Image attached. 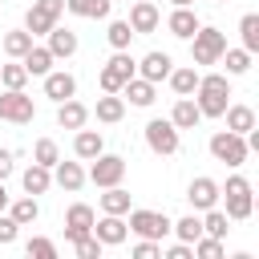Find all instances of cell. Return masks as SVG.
<instances>
[{
  "label": "cell",
  "mask_w": 259,
  "mask_h": 259,
  "mask_svg": "<svg viewBox=\"0 0 259 259\" xmlns=\"http://www.w3.org/2000/svg\"><path fill=\"white\" fill-rule=\"evenodd\" d=\"M170 231H174V235H178L182 243H194V239L202 235V219H198V214H186V219H178V223H174Z\"/></svg>",
  "instance_id": "obj_40"
},
{
  "label": "cell",
  "mask_w": 259,
  "mask_h": 259,
  "mask_svg": "<svg viewBox=\"0 0 259 259\" xmlns=\"http://www.w3.org/2000/svg\"><path fill=\"white\" fill-rule=\"evenodd\" d=\"M170 4H174V8H190L194 0H170Z\"/></svg>",
  "instance_id": "obj_48"
},
{
  "label": "cell",
  "mask_w": 259,
  "mask_h": 259,
  "mask_svg": "<svg viewBox=\"0 0 259 259\" xmlns=\"http://www.w3.org/2000/svg\"><path fill=\"white\" fill-rule=\"evenodd\" d=\"M162 255V247H158V239H142L138 247H134V259H158Z\"/></svg>",
  "instance_id": "obj_44"
},
{
  "label": "cell",
  "mask_w": 259,
  "mask_h": 259,
  "mask_svg": "<svg viewBox=\"0 0 259 259\" xmlns=\"http://www.w3.org/2000/svg\"><path fill=\"white\" fill-rule=\"evenodd\" d=\"M138 73V61L125 53V49H113V57L105 61L101 69V93H121V85Z\"/></svg>",
  "instance_id": "obj_5"
},
{
  "label": "cell",
  "mask_w": 259,
  "mask_h": 259,
  "mask_svg": "<svg viewBox=\"0 0 259 259\" xmlns=\"http://www.w3.org/2000/svg\"><path fill=\"white\" fill-rule=\"evenodd\" d=\"M210 158L223 162V166H243V162L251 158V150H247L243 134H235V130H219V134H210Z\"/></svg>",
  "instance_id": "obj_4"
},
{
  "label": "cell",
  "mask_w": 259,
  "mask_h": 259,
  "mask_svg": "<svg viewBox=\"0 0 259 259\" xmlns=\"http://www.w3.org/2000/svg\"><path fill=\"white\" fill-rule=\"evenodd\" d=\"M24 251H28V259H32V255H36V259H53V255H57V243L36 235V239H28V243H24Z\"/></svg>",
  "instance_id": "obj_41"
},
{
  "label": "cell",
  "mask_w": 259,
  "mask_h": 259,
  "mask_svg": "<svg viewBox=\"0 0 259 259\" xmlns=\"http://www.w3.org/2000/svg\"><path fill=\"white\" fill-rule=\"evenodd\" d=\"M170 69H174L170 53H158V49H154V53H146V57L138 61V77H146V81H154V85H158V81H166V73H170Z\"/></svg>",
  "instance_id": "obj_18"
},
{
  "label": "cell",
  "mask_w": 259,
  "mask_h": 259,
  "mask_svg": "<svg viewBox=\"0 0 259 259\" xmlns=\"http://www.w3.org/2000/svg\"><path fill=\"white\" fill-rule=\"evenodd\" d=\"M53 182H57L61 190L77 194V190L85 186V170H81V162H57V166H53Z\"/></svg>",
  "instance_id": "obj_22"
},
{
  "label": "cell",
  "mask_w": 259,
  "mask_h": 259,
  "mask_svg": "<svg viewBox=\"0 0 259 259\" xmlns=\"http://www.w3.org/2000/svg\"><path fill=\"white\" fill-rule=\"evenodd\" d=\"M170 121H174V130H194V125L202 121V113H198L194 97H178V101H174V109H170Z\"/></svg>",
  "instance_id": "obj_27"
},
{
  "label": "cell",
  "mask_w": 259,
  "mask_h": 259,
  "mask_svg": "<svg viewBox=\"0 0 259 259\" xmlns=\"http://www.w3.org/2000/svg\"><path fill=\"white\" fill-rule=\"evenodd\" d=\"M12 166H16V154H12V150H4V146H0V182H4V178H8V174H12Z\"/></svg>",
  "instance_id": "obj_46"
},
{
  "label": "cell",
  "mask_w": 259,
  "mask_h": 259,
  "mask_svg": "<svg viewBox=\"0 0 259 259\" xmlns=\"http://www.w3.org/2000/svg\"><path fill=\"white\" fill-rule=\"evenodd\" d=\"M32 45H36V36H32L28 28H12V32H4V57H12V61H20Z\"/></svg>",
  "instance_id": "obj_29"
},
{
  "label": "cell",
  "mask_w": 259,
  "mask_h": 259,
  "mask_svg": "<svg viewBox=\"0 0 259 259\" xmlns=\"http://www.w3.org/2000/svg\"><path fill=\"white\" fill-rule=\"evenodd\" d=\"M45 97H53V101L77 97V77L65 73V69H49V73H45Z\"/></svg>",
  "instance_id": "obj_14"
},
{
  "label": "cell",
  "mask_w": 259,
  "mask_h": 259,
  "mask_svg": "<svg viewBox=\"0 0 259 259\" xmlns=\"http://www.w3.org/2000/svg\"><path fill=\"white\" fill-rule=\"evenodd\" d=\"M223 65H227V73L231 77H243L247 69H251V53L247 49H223V57H219Z\"/></svg>",
  "instance_id": "obj_34"
},
{
  "label": "cell",
  "mask_w": 259,
  "mask_h": 259,
  "mask_svg": "<svg viewBox=\"0 0 259 259\" xmlns=\"http://www.w3.org/2000/svg\"><path fill=\"white\" fill-rule=\"evenodd\" d=\"M20 186H24V194H32V198H36V194H45V190L53 186V170H49V166H40V162H32V166L20 174Z\"/></svg>",
  "instance_id": "obj_23"
},
{
  "label": "cell",
  "mask_w": 259,
  "mask_h": 259,
  "mask_svg": "<svg viewBox=\"0 0 259 259\" xmlns=\"http://www.w3.org/2000/svg\"><path fill=\"white\" fill-rule=\"evenodd\" d=\"M190 251H194V259H223V239H214V235H198V239L190 243Z\"/></svg>",
  "instance_id": "obj_38"
},
{
  "label": "cell",
  "mask_w": 259,
  "mask_h": 259,
  "mask_svg": "<svg viewBox=\"0 0 259 259\" xmlns=\"http://www.w3.org/2000/svg\"><path fill=\"white\" fill-rule=\"evenodd\" d=\"M105 40H109V49H130V40H134V28H130V20H109V28H105Z\"/></svg>",
  "instance_id": "obj_37"
},
{
  "label": "cell",
  "mask_w": 259,
  "mask_h": 259,
  "mask_svg": "<svg viewBox=\"0 0 259 259\" xmlns=\"http://www.w3.org/2000/svg\"><path fill=\"white\" fill-rule=\"evenodd\" d=\"M105 150V138H101V130H77V138H73V154L81 158V162H93L97 154Z\"/></svg>",
  "instance_id": "obj_21"
},
{
  "label": "cell",
  "mask_w": 259,
  "mask_h": 259,
  "mask_svg": "<svg viewBox=\"0 0 259 259\" xmlns=\"http://www.w3.org/2000/svg\"><path fill=\"white\" fill-rule=\"evenodd\" d=\"M186 198H190L194 210H210V206H219V182L214 178H194L186 186Z\"/></svg>",
  "instance_id": "obj_16"
},
{
  "label": "cell",
  "mask_w": 259,
  "mask_h": 259,
  "mask_svg": "<svg viewBox=\"0 0 259 259\" xmlns=\"http://www.w3.org/2000/svg\"><path fill=\"white\" fill-rule=\"evenodd\" d=\"M219 194L227 198V219H231V223L251 219V210H255V194H251V182H247L243 174H231L227 186H219Z\"/></svg>",
  "instance_id": "obj_2"
},
{
  "label": "cell",
  "mask_w": 259,
  "mask_h": 259,
  "mask_svg": "<svg viewBox=\"0 0 259 259\" xmlns=\"http://www.w3.org/2000/svg\"><path fill=\"white\" fill-rule=\"evenodd\" d=\"M130 214V231L138 235V239H162V235H170V227H174V219L166 214V210H125Z\"/></svg>",
  "instance_id": "obj_6"
},
{
  "label": "cell",
  "mask_w": 259,
  "mask_h": 259,
  "mask_svg": "<svg viewBox=\"0 0 259 259\" xmlns=\"http://www.w3.org/2000/svg\"><path fill=\"white\" fill-rule=\"evenodd\" d=\"M214 4H231V0H214Z\"/></svg>",
  "instance_id": "obj_49"
},
{
  "label": "cell",
  "mask_w": 259,
  "mask_h": 259,
  "mask_svg": "<svg viewBox=\"0 0 259 259\" xmlns=\"http://www.w3.org/2000/svg\"><path fill=\"white\" fill-rule=\"evenodd\" d=\"M85 121H89V105H81L77 97L57 101V125H61V130H81Z\"/></svg>",
  "instance_id": "obj_19"
},
{
  "label": "cell",
  "mask_w": 259,
  "mask_h": 259,
  "mask_svg": "<svg viewBox=\"0 0 259 259\" xmlns=\"http://www.w3.org/2000/svg\"><path fill=\"white\" fill-rule=\"evenodd\" d=\"M146 146H150L154 154L170 158V154H178L182 138H178V130H174L170 117H154V121H146Z\"/></svg>",
  "instance_id": "obj_7"
},
{
  "label": "cell",
  "mask_w": 259,
  "mask_h": 259,
  "mask_svg": "<svg viewBox=\"0 0 259 259\" xmlns=\"http://www.w3.org/2000/svg\"><path fill=\"white\" fill-rule=\"evenodd\" d=\"M16 235H20V223H16L12 214H4V210H0V247L16 243Z\"/></svg>",
  "instance_id": "obj_43"
},
{
  "label": "cell",
  "mask_w": 259,
  "mask_h": 259,
  "mask_svg": "<svg viewBox=\"0 0 259 259\" xmlns=\"http://www.w3.org/2000/svg\"><path fill=\"white\" fill-rule=\"evenodd\" d=\"M61 16H65V0H32V8L24 12V28L32 36H45Z\"/></svg>",
  "instance_id": "obj_9"
},
{
  "label": "cell",
  "mask_w": 259,
  "mask_h": 259,
  "mask_svg": "<svg viewBox=\"0 0 259 259\" xmlns=\"http://www.w3.org/2000/svg\"><path fill=\"white\" fill-rule=\"evenodd\" d=\"M73 251H77V259H101V239L97 235H85V239L73 243Z\"/></svg>",
  "instance_id": "obj_42"
},
{
  "label": "cell",
  "mask_w": 259,
  "mask_h": 259,
  "mask_svg": "<svg viewBox=\"0 0 259 259\" xmlns=\"http://www.w3.org/2000/svg\"><path fill=\"white\" fill-rule=\"evenodd\" d=\"M223 117H227V130H235V134L255 130V109H251V105H227Z\"/></svg>",
  "instance_id": "obj_30"
},
{
  "label": "cell",
  "mask_w": 259,
  "mask_h": 259,
  "mask_svg": "<svg viewBox=\"0 0 259 259\" xmlns=\"http://www.w3.org/2000/svg\"><path fill=\"white\" fill-rule=\"evenodd\" d=\"M93 235L101 239V247H117V243H125V235H130L125 214H101V219H93Z\"/></svg>",
  "instance_id": "obj_13"
},
{
  "label": "cell",
  "mask_w": 259,
  "mask_h": 259,
  "mask_svg": "<svg viewBox=\"0 0 259 259\" xmlns=\"http://www.w3.org/2000/svg\"><path fill=\"white\" fill-rule=\"evenodd\" d=\"M239 36H243V49L255 57V53H259V12H247V16L239 20Z\"/></svg>",
  "instance_id": "obj_33"
},
{
  "label": "cell",
  "mask_w": 259,
  "mask_h": 259,
  "mask_svg": "<svg viewBox=\"0 0 259 259\" xmlns=\"http://www.w3.org/2000/svg\"><path fill=\"white\" fill-rule=\"evenodd\" d=\"M85 178H89L93 186H101V190H105V186H117V182L125 178V158H121V154H105V150H101V154L93 158V166H89V174H85Z\"/></svg>",
  "instance_id": "obj_10"
},
{
  "label": "cell",
  "mask_w": 259,
  "mask_h": 259,
  "mask_svg": "<svg viewBox=\"0 0 259 259\" xmlns=\"http://www.w3.org/2000/svg\"><path fill=\"white\" fill-rule=\"evenodd\" d=\"M32 162H40V166H57L61 162V146L53 142V138H36V146H32Z\"/></svg>",
  "instance_id": "obj_35"
},
{
  "label": "cell",
  "mask_w": 259,
  "mask_h": 259,
  "mask_svg": "<svg viewBox=\"0 0 259 259\" xmlns=\"http://www.w3.org/2000/svg\"><path fill=\"white\" fill-rule=\"evenodd\" d=\"M0 85H4V89H24V85H28V69H24L20 61L0 65Z\"/></svg>",
  "instance_id": "obj_39"
},
{
  "label": "cell",
  "mask_w": 259,
  "mask_h": 259,
  "mask_svg": "<svg viewBox=\"0 0 259 259\" xmlns=\"http://www.w3.org/2000/svg\"><path fill=\"white\" fill-rule=\"evenodd\" d=\"M36 117V105L24 89H4L0 93V121H12V125H28Z\"/></svg>",
  "instance_id": "obj_8"
},
{
  "label": "cell",
  "mask_w": 259,
  "mask_h": 259,
  "mask_svg": "<svg viewBox=\"0 0 259 259\" xmlns=\"http://www.w3.org/2000/svg\"><path fill=\"white\" fill-rule=\"evenodd\" d=\"M20 65L28 69V77H45V73H49V69L57 65V57H53V53H49L45 45H32V49H28L24 57H20Z\"/></svg>",
  "instance_id": "obj_24"
},
{
  "label": "cell",
  "mask_w": 259,
  "mask_h": 259,
  "mask_svg": "<svg viewBox=\"0 0 259 259\" xmlns=\"http://www.w3.org/2000/svg\"><path fill=\"white\" fill-rule=\"evenodd\" d=\"M130 210V190H121V182L117 186H105V194H101V214H125Z\"/></svg>",
  "instance_id": "obj_31"
},
{
  "label": "cell",
  "mask_w": 259,
  "mask_h": 259,
  "mask_svg": "<svg viewBox=\"0 0 259 259\" xmlns=\"http://www.w3.org/2000/svg\"><path fill=\"white\" fill-rule=\"evenodd\" d=\"M158 24H162V12H158L154 0H134V4H130V28H134V36H146V32H154Z\"/></svg>",
  "instance_id": "obj_12"
},
{
  "label": "cell",
  "mask_w": 259,
  "mask_h": 259,
  "mask_svg": "<svg viewBox=\"0 0 259 259\" xmlns=\"http://www.w3.org/2000/svg\"><path fill=\"white\" fill-rule=\"evenodd\" d=\"M121 97H125L130 105H138V109H146V105H154V97H158V85L134 73V77H130V81L121 85Z\"/></svg>",
  "instance_id": "obj_15"
},
{
  "label": "cell",
  "mask_w": 259,
  "mask_h": 259,
  "mask_svg": "<svg viewBox=\"0 0 259 259\" xmlns=\"http://www.w3.org/2000/svg\"><path fill=\"white\" fill-rule=\"evenodd\" d=\"M0 210H8V190H4V182H0Z\"/></svg>",
  "instance_id": "obj_47"
},
{
  "label": "cell",
  "mask_w": 259,
  "mask_h": 259,
  "mask_svg": "<svg viewBox=\"0 0 259 259\" xmlns=\"http://www.w3.org/2000/svg\"><path fill=\"white\" fill-rule=\"evenodd\" d=\"M45 36H49V45H45V49H49V53H53L57 61H69V57L77 53V32L61 28V20H57V24H53V28L45 32Z\"/></svg>",
  "instance_id": "obj_17"
},
{
  "label": "cell",
  "mask_w": 259,
  "mask_h": 259,
  "mask_svg": "<svg viewBox=\"0 0 259 259\" xmlns=\"http://www.w3.org/2000/svg\"><path fill=\"white\" fill-rule=\"evenodd\" d=\"M198 16H194V8H174L170 16H166V28H170V36H178V40H190L194 32H198Z\"/></svg>",
  "instance_id": "obj_20"
},
{
  "label": "cell",
  "mask_w": 259,
  "mask_h": 259,
  "mask_svg": "<svg viewBox=\"0 0 259 259\" xmlns=\"http://www.w3.org/2000/svg\"><path fill=\"white\" fill-rule=\"evenodd\" d=\"M190 97H194V105H198L202 117H223V109L231 105L227 101L231 97V81L223 73H206V77H198V89Z\"/></svg>",
  "instance_id": "obj_1"
},
{
  "label": "cell",
  "mask_w": 259,
  "mask_h": 259,
  "mask_svg": "<svg viewBox=\"0 0 259 259\" xmlns=\"http://www.w3.org/2000/svg\"><path fill=\"white\" fill-rule=\"evenodd\" d=\"M97 121H105V125H117L121 117H125V97L121 93H105V97H97Z\"/></svg>",
  "instance_id": "obj_26"
},
{
  "label": "cell",
  "mask_w": 259,
  "mask_h": 259,
  "mask_svg": "<svg viewBox=\"0 0 259 259\" xmlns=\"http://www.w3.org/2000/svg\"><path fill=\"white\" fill-rule=\"evenodd\" d=\"M227 49V32L210 28V24H198V32L190 36V61L194 65H214Z\"/></svg>",
  "instance_id": "obj_3"
},
{
  "label": "cell",
  "mask_w": 259,
  "mask_h": 259,
  "mask_svg": "<svg viewBox=\"0 0 259 259\" xmlns=\"http://www.w3.org/2000/svg\"><path fill=\"white\" fill-rule=\"evenodd\" d=\"M227 231H231V219H227V210H219V206H210V210H206V219H202V235H214V239H227Z\"/></svg>",
  "instance_id": "obj_36"
},
{
  "label": "cell",
  "mask_w": 259,
  "mask_h": 259,
  "mask_svg": "<svg viewBox=\"0 0 259 259\" xmlns=\"http://www.w3.org/2000/svg\"><path fill=\"white\" fill-rule=\"evenodd\" d=\"M113 8V0H65V12L85 16V20H105Z\"/></svg>",
  "instance_id": "obj_28"
},
{
  "label": "cell",
  "mask_w": 259,
  "mask_h": 259,
  "mask_svg": "<svg viewBox=\"0 0 259 259\" xmlns=\"http://www.w3.org/2000/svg\"><path fill=\"white\" fill-rule=\"evenodd\" d=\"M8 214H12L20 227H28V223H36V219H40V206H36V198H32V194H24V198H16V202L8 198Z\"/></svg>",
  "instance_id": "obj_32"
},
{
  "label": "cell",
  "mask_w": 259,
  "mask_h": 259,
  "mask_svg": "<svg viewBox=\"0 0 259 259\" xmlns=\"http://www.w3.org/2000/svg\"><path fill=\"white\" fill-rule=\"evenodd\" d=\"M198 77H202V73H198L194 65H182V69H170V73H166V81H170V89H174L178 97H190V93L198 89Z\"/></svg>",
  "instance_id": "obj_25"
},
{
  "label": "cell",
  "mask_w": 259,
  "mask_h": 259,
  "mask_svg": "<svg viewBox=\"0 0 259 259\" xmlns=\"http://www.w3.org/2000/svg\"><path fill=\"white\" fill-rule=\"evenodd\" d=\"M166 259H194V251H190V243H174V247H166Z\"/></svg>",
  "instance_id": "obj_45"
},
{
  "label": "cell",
  "mask_w": 259,
  "mask_h": 259,
  "mask_svg": "<svg viewBox=\"0 0 259 259\" xmlns=\"http://www.w3.org/2000/svg\"><path fill=\"white\" fill-rule=\"evenodd\" d=\"M93 206L89 202H73L69 210H65V239L69 243H77V239H85V235H93Z\"/></svg>",
  "instance_id": "obj_11"
}]
</instances>
